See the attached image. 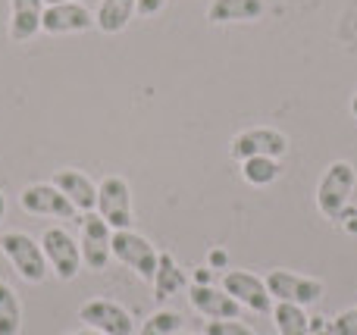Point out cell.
<instances>
[{
    "mask_svg": "<svg viewBox=\"0 0 357 335\" xmlns=\"http://www.w3.org/2000/svg\"><path fill=\"white\" fill-rule=\"evenodd\" d=\"M354 182H357V173L348 160L329 163V169L323 173L320 185H317V207H320L323 217L339 219L345 213L348 201L354 194Z\"/></svg>",
    "mask_w": 357,
    "mask_h": 335,
    "instance_id": "1",
    "label": "cell"
},
{
    "mask_svg": "<svg viewBox=\"0 0 357 335\" xmlns=\"http://www.w3.org/2000/svg\"><path fill=\"white\" fill-rule=\"evenodd\" d=\"M167 6V0H135V13L138 16H157Z\"/></svg>",
    "mask_w": 357,
    "mask_h": 335,
    "instance_id": "25",
    "label": "cell"
},
{
    "mask_svg": "<svg viewBox=\"0 0 357 335\" xmlns=\"http://www.w3.org/2000/svg\"><path fill=\"white\" fill-rule=\"evenodd\" d=\"M229 154H232L235 160H248V157H273V160H279V157L289 154V138L279 129H270V125L245 129L232 138Z\"/></svg>",
    "mask_w": 357,
    "mask_h": 335,
    "instance_id": "8",
    "label": "cell"
},
{
    "mask_svg": "<svg viewBox=\"0 0 357 335\" xmlns=\"http://www.w3.org/2000/svg\"><path fill=\"white\" fill-rule=\"evenodd\" d=\"M222 263H226V254H222V251H213V254H210V267H222Z\"/></svg>",
    "mask_w": 357,
    "mask_h": 335,
    "instance_id": "27",
    "label": "cell"
},
{
    "mask_svg": "<svg viewBox=\"0 0 357 335\" xmlns=\"http://www.w3.org/2000/svg\"><path fill=\"white\" fill-rule=\"evenodd\" d=\"M41 251L47 257V267L56 273V279L69 282L79 276L82 270V248L69 232H63L60 226H50L41 235Z\"/></svg>",
    "mask_w": 357,
    "mask_h": 335,
    "instance_id": "4",
    "label": "cell"
},
{
    "mask_svg": "<svg viewBox=\"0 0 357 335\" xmlns=\"http://www.w3.org/2000/svg\"><path fill=\"white\" fill-rule=\"evenodd\" d=\"M273 323H276L279 335H310V317L301 304H291V301L273 304Z\"/></svg>",
    "mask_w": 357,
    "mask_h": 335,
    "instance_id": "18",
    "label": "cell"
},
{
    "mask_svg": "<svg viewBox=\"0 0 357 335\" xmlns=\"http://www.w3.org/2000/svg\"><path fill=\"white\" fill-rule=\"evenodd\" d=\"M185 286V273L178 270V263L173 260V254H160L157 257V273H154V298L157 301H167L173 298L178 288Z\"/></svg>",
    "mask_w": 357,
    "mask_h": 335,
    "instance_id": "19",
    "label": "cell"
},
{
    "mask_svg": "<svg viewBox=\"0 0 357 335\" xmlns=\"http://www.w3.org/2000/svg\"><path fill=\"white\" fill-rule=\"evenodd\" d=\"M22 329V304L10 282H0V335H19Z\"/></svg>",
    "mask_w": 357,
    "mask_h": 335,
    "instance_id": "21",
    "label": "cell"
},
{
    "mask_svg": "<svg viewBox=\"0 0 357 335\" xmlns=\"http://www.w3.org/2000/svg\"><path fill=\"white\" fill-rule=\"evenodd\" d=\"M44 0H10V38L13 41H29L41 31Z\"/></svg>",
    "mask_w": 357,
    "mask_h": 335,
    "instance_id": "15",
    "label": "cell"
},
{
    "mask_svg": "<svg viewBox=\"0 0 357 335\" xmlns=\"http://www.w3.org/2000/svg\"><path fill=\"white\" fill-rule=\"evenodd\" d=\"M3 213H6V198L0 194V219H3Z\"/></svg>",
    "mask_w": 357,
    "mask_h": 335,
    "instance_id": "29",
    "label": "cell"
},
{
    "mask_svg": "<svg viewBox=\"0 0 357 335\" xmlns=\"http://www.w3.org/2000/svg\"><path fill=\"white\" fill-rule=\"evenodd\" d=\"M204 335H254V329L241 320H210Z\"/></svg>",
    "mask_w": 357,
    "mask_h": 335,
    "instance_id": "23",
    "label": "cell"
},
{
    "mask_svg": "<svg viewBox=\"0 0 357 335\" xmlns=\"http://www.w3.org/2000/svg\"><path fill=\"white\" fill-rule=\"evenodd\" d=\"M69 335H100V332H94V329H79V332H69Z\"/></svg>",
    "mask_w": 357,
    "mask_h": 335,
    "instance_id": "30",
    "label": "cell"
},
{
    "mask_svg": "<svg viewBox=\"0 0 357 335\" xmlns=\"http://www.w3.org/2000/svg\"><path fill=\"white\" fill-rule=\"evenodd\" d=\"M266 10L264 0H210L207 19L213 25H232V22H254Z\"/></svg>",
    "mask_w": 357,
    "mask_h": 335,
    "instance_id": "16",
    "label": "cell"
},
{
    "mask_svg": "<svg viewBox=\"0 0 357 335\" xmlns=\"http://www.w3.org/2000/svg\"><path fill=\"white\" fill-rule=\"evenodd\" d=\"M188 301L197 313H204L207 320H238L241 317V304L232 298L229 292L213 286H191Z\"/></svg>",
    "mask_w": 357,
    "mask_h": 335,
    "instance_id": "13",
    "label": "cell"
},
{
    "mask_svg": "<svg viewBox=\"0 0 357 335\" xmlns=\"http://www.w3.org/2000/svg\"><path fill=\"white\" fill-rule=\"evenodd\" d=\"M79 320L88 326V329L100 332V335H132L135 332V320L126 311L123 304L110 298H94L85 301L79 307Z\"/></svg>",
    "mask_w": 357,
    "mask_h": 335,
    "instance_id": "5",
    "label": "cell"
},
{
    "mask_svg": "<svg viewBox=\"0 0 357 335\" xmlns=\"http://www.w3.org/2000/svg\"><path fill=\"white\" fill-rule=\"evenodd\" d=\"M54 185L73 201L75 210L91 213L94 207H98V185H94L85 173H79V169H56Z\"/></svg>",
    "mask_w": 357,
    "mask_h": 335,
    "instance_id": "14",
    "label": "cell"
},
{
    "mask_svg": "<svg viewBox=\"0 0 357 335\" xmlns=\"http://www.w3.org/2000/svg\"><path fill=\"white\" fill-rule=\"evenodd\" d=\"M178 329H182V317L176 311H157L144 320L138 335H176Z\"/></svg>",
    "mask_w": 357,
    "mask_h": 335,
    "instance_id": "22",
    "label": "cell"
},
{
    "mask_svg": "<svg viewBox=\"0 0 357 335\" xmlns=\"http://www.w3.org/2000/svg\"><path fill=\"white\" fill-rule=\"evenodd\" d=\"M110 235L113 232L100 213H85L82 217V263L94 273L107 270V263H110Z\"/></svg>",
    "mask_w": 357,
    "mask_h": 335,
    "instance_id": "10",
    "label": "cell"
},
{
    "mask_svg": "<svg viewBox=\"0 0 357 335\" xmlns=\"http://www.w3.org/2000/svg\"><path fill=\"white\" fill-rule=\"evenodd\" d=\"M266 288H270L273 301H291V304H317V301L323 298V282L320 279H310V276H298L291 273V270H273L270 276H266Z\"/></svg>",
    "mask_w": 357,
    "mask_h": 335,
    "instance_id": "7",
    "label": "cell"
},
{
    "mask_svg": "<svg viewBox=\"0 0 357 335\" xmlns=\"http://www.w3.org/2000/svg\"><path fill=\"white\" fill-rule=\"evenodd\" d=\"M351 116L357 119V91H354V98H351Z\"/></svg>",
    "mask_w": 357,
    "mask_h": 335,
    "instance_id": "28",
    "label": "cell"
},
{
    "mask_svg": "<svg viewBox=\"0 0 357 335\" xmlns=\"http://www.w3.org/2000/svg\"><path fill=\"white\" fill-rule=\"evenodd\" d=\"M176 335H191V332H176Z\"/></svg>",
    "mask_w": 357,
    "mask_h": 335,
    "instance_id": "32",
    "label": "cell"
},
{
    "mask_svg": "<svg viewBox=\"0 0 357 335\" xmlns=\"http://www.w3.org/2000/svg\"><path fill=\"white\" fill-rule=\"evenodd\" d=\"M135 16V0H100L98 13H94V29L104 35H116Z\"/></svg>",
    "mask_w": 357,
    "mask_h": 335,
    "instance_id": "17",
    "label": "cell"
},
{
    "mask_svg": "<svg viewBox=\"0 0 357 335\" xmlns=\"http://www.w3.org/2000/svg\"><path fill=\"white\" fill-rule=\"evenodd\" d=\"M88 29H94V13L79 0L44 6L41 31H47V35H73V31H88Z\"/></svg>",
    "mask_w": 357,
    "mask_h": 335,
    "instance_id": "12",
    "label": "cell"
},
{
    "mask_svg": "<svg viewBox=\"0 0 357 335\" xmlns=\"http://www.w3.org/2000/svg\"><path fill=\"white\" fill-rule=\"evenodd\" d=\"M110 254L116 257L119 263H126L129 270H135L144 282H154V273H157V251L154 244L148 242L144 235L132 229H116L110 235Z\"/></svg>",
    "mask_w": 357,
    "mask_h": 335,
    "instance_id": "3",
    "label": "cell"
},
{
    "mask_svg": "<svg viewBox=\"0 0 357 335\" xmlns=\"http://www.w3.org/2000/svg\"><path fill=\"white\" fill-rule=\"evenodd\" d=\"M19 204H22L25 213H35V217H56V219L79 217L75 204L54 185V182H50V185H25L22 194H19Z\"/></svg>",
    "mask_w": 357,
    "mask_h": 335,
    "instance_id": "11",
    "label": "cell"
},
{
    "mask_svg": "<svg viewBox=\"0 0 357 335\" xmlns=\"http://www.w3.org/2000/svg\"><path fill=\"white\" fill-rule=\"evenodd\" d=\"M241 176H245V182L264 188V185H273L282 176V166L273 157H248V160H241Z\"/></svg>",
    "mask_w": 357,
    "mask_h": 335,
    "instance_id": "20",
    "label": "cell"
},
{
    "mask_svg": "<svg viewBox=\"0 0 357 335\" xmlns=\"http://www.w3.org/2000/svg\"><path fill=\"white\" fill-rule=\"evenodd\" d=\"M310 335H335L333 326L323 323V320H310Z\"/></svg>",
    "mask_w": 357,
    "mask_h": 335,
    "instance_id": "26",
    "label": "cell"
},
{
    "mask_svg": "<svg viewBox=\"0 0 357 335\" xmlns=\"http://www.w3.org/2000/svg\"><path fill=\"white\" fill-rule=\"evenodd\" d=\"M44 3L50 6V3H69V0H44Z\"/></svg>",
    "mask_w": 357,
    "mask_h": 335,
    "instance_id": "31",
    "label": "cell"
},
{
    "mask_svg": "<svg viewBox=\"0 0 357 335\" xmlns=\"http://www.w3.org/2000/svg\"><path fill=\"white\" fill-rule=\"evenodd\" d=\"M98 213L110 229H132V188L123 176H107L98 185Z\"/></svg>",
    "mask_w": 357,
    "mask_h": 335,
    "instance_id": "6",
    "label": "cell"
},
{
    "mask_svg": "<svg viewBox=\"0 0 357 335\" xmlns=\"http://www.w3.org/2000/svg\"><path fill=\"white\" fill-rule=\"evenodd\" d=\"M333 332L335 335H357V304L348 307V311H342L339 317H333Z\"/></svg>",
    "mask_w": 357,
    "mask_h": 335,
    "instance_id": "24",
    "label": "cell"
},
{
    "mask_svg": "<svg viewBox=\"0 0 357 335\" xmlns=\"http://www.w3.org/2000/svg\"><path fill=\"white\" fill-rule=\"evenodd\" d=\"M0 254L13 263V270H16L25 282H44V276H47V270H50L47 257H44V251H41V242H35V238L25 235V232H6V235L0 238Z\"/></svg>",
    "mask_w": 357,
    "mask_h": 335,
    "instance_id": "2",
    "label": "cell"
},
{
    "mask_svg": "<svg viewBox=\"0 0 357 335\" xmlns=\"http://www.w3.org/2000/svg\"><path fill=\"white\" fill-rule=\"evenodd\" d=\"M222 292H229L241 307L254 313H270L273 311V295L260 276L248 273V270H229L222 276Z\"/></svg>",
    "mask_w": 357,
    "mask_h": 335,
    "instance_id": "9",
    "label": "cell"
}]
</instances>
